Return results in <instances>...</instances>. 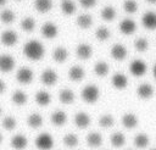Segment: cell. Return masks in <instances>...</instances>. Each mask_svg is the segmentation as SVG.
Wrapping results in <instances>:
<instances>
[{
    "label": "cell",
    "mask_w": 156,
    "mask_h": 150,
    "mask_svg": "<svg viewBox=\"0 0 156 150\" xmlns=\"http://www.w3.org/2000/svg\"><path fill=\"white\" fill-rule=\"evenodd\" d=\"M28 144L27 138L23 134H16L11 139V146L16 150H23Z\"/></svg>",
    "instance_id": "obj_19"
},
{
    "label": "cell",
    "mask_w": 156,
    "mask_h": 150,
    "mask_svg": "<svg viewBox=\"0 0 156 150\" xmlns=\"http://www.w3.org/2000/svg\"><path fill=\"white\" fill-rule=\"evenodd\" d=\"M127 54H128L127 48L123 44L117 43V44L112 45V48H111V56L117 61H123L127 57Z\"/></svg>",
    "instance_id": "obj_11"
},
{
    "label": "cell",
    "mask_w": 156,
    "mask_h": 150,
    "mask_svg": "<svg viewBox=\"0 0 156 150\" xmlns=\"http://www.w3.org/2000/svg\"><path fill=\"white\" fill-rule=\"evenodd\" d=\"M68 77L73 82H80L84 78V70L80 66H72L68 72Z\"/></svg>",
    "instance_id": "obj_21"
},
{
    "label": "cell",
    "mask_w": 156,
    "mask_h": 150,
    "mask_svg": "<svg viewBox=\"0 0 156 150\" xmlns=\"http://www.w3.org/2000/svg\"><path fill=\"white\" fill-rule=\"evenodd\" d=\"M118 28H119L121 33H123L126 35H130L136 30V23L130 18H124L119 22Z\"/></svg>",
    "instance_id": "obj_7"
},
{
    "label": "cell",
    "mask_w": 156,
    "mask_h": 150,
    "mask_svg": "<svg viewBox=\"0 0 156 150\" xmlns=\"http://www.w3.org/2000/svg\"><path fill=\"white\" fill-rule=\"evenodd\" d=\"M149 143H150V139H149L147 134H145V133H139L134 138V145L138 149H145L149 145Z\"/></svg>",
    "instance_id": "obj_28"
},
{
    "label": "cell",
    "mask_w": 156,
    "mask_h": 150,
    "mask_svg": "<svg viewBox=\"0 0 156 150\" xmlns=\"http://www.w3.org/2000/svg\"><path fill=\"white\" fill-rule=\"evenodd\" d=\"M0 40L4 45L6 46H13L17 40H18V37H17V33L12 29H7L5 32L1 33V37H0Z\"/></svg>",
    "instance_id": "obj_8"
},
{
    "label": "cell",
    "mask_w": 156,
    "mask_h": 150,
    "mask_svg": "<svg viewBox=\"0 0 156 150\" xmlns=\"http://www.w3.org/2000/svg\"><path fill=\"white\" fill-rule=\"evenodd\" d=\"M113 123H115V118L110 113H105V115L100 116V118H99V124L102 128H110L113 126Z\"/></svg>",
    "instance_id": "obj_34"
},
{
    "label": "cell",
    "mask_w": 156,
    "mask_h": 150,
    "mask_svg": "<svg viewBox=\"0 0 156 150\" xmlns=\"http://www.w3.org/2000/svg\"><path fill=\"white\" fill-rule=\"evenodd\" d=\"M5 2H6V0H0V6H2Z\"/></svg>",
    "instance_id": "obj_46"
},
{
    "label": "cell",
    "mask_w": 156,
    "mask_h": 150,
    "mask_svg": "<svg viewBox=\"0 0 156 150\" xmlns=\"http://www.w3.org/2000/svg\"><path fill=\"white\" fill-rule=\"evenodd\" d=\"M58 99L62 104H72L74 101V93L71 89H62L58 93Z\"/></svg>",
    "instance_id": "obj_27"
},
{
    "label": "cell",
    "mask_w": 156,
    "mask_h": 150,
    "mask_svg": "<svg viewBox=\"0 0 156 150\" xmlns=\"http://www.w3.org/2000/svg\"><path fill=\"white\" fill-rule=\"evenodd\" d=\"M123 9L127 13H135L138 11V2L135 0H126L123 2Z\"/></svg>",
    "instance_id": "obj_40"
},
{
    "label": "cell",
    "mask_w": 156,
    "mask_h": 150,
    "mask_svg": "<svg viewBox=\"0 0 156 150\" xmlns=\"http://www.w3.org/2000/svg\"><path fill=\"white\" fill-rule=\"evenodd\" d=\"M108 71H110V66L105 61H99L94 65V72L100 77H105L108 73Z\"/></svg>",
    "instance_id": "obj_30"
},
{
    "label": "cell",
    "mask_w": 156,
    "mask_h": 150,
    "mask_svg": "<svg viewBox=\"0 0 156 150\" xmlns=\"http://www.w3.org/2000/svg\"><path fill=\"white\" fill-rule=\"evenodd\" d=\"M23 54L29 60L37 61V60H40L44 56L45 49H44V45L40 41H38V40H28L23 45Z\"/></svg>",
    "instance_id": "obj_1"
},
{
    "label": "cell",
    "mask_w": 156,
    "mask_h": 150,
    "mask_svg": "<svg viewBox=\"0 0 156 150\" xmlns=\"http://www.w3.org/2000/svg\"><path fill=\"white\" fill-rule=\"evenodd\" d=\"M90 122H91V118L87 112L80 111V112L76 113V116H74V124L80 129L87 128L90 124Z\"/></svg>",
    "instance_id": "obj_16"
},
{
    "label": "cell",
    "mask_w": 156,
    "mask_h": 150,
    "mask_svg": "<svg viewBox=\"0 0 156 150\" xmlns=\"http://www.w3.org/2000/svg\"><path fill=\"white\" fill-rule=\"evenodd\" d=\"M15 68V59L9 54L0 55V71L7 73Z\"/></svg>",
    "instance_id": "obj_5"
},
{
    "label": "cell",
    "mask_w": 156,
    "mask_h": 150,
    "mask_svg": "<svg viewBox=\"0 0 156 150\" xmlns=\"http://www.w3.org/2000/svg\"><path fill=\"white\" fill-rule=\"evenodd\" d=\"M147 2H150V4H156V0H146Z\"/></svg>",
    "instance_id": "obj_45"
},
{
    "label": "cell",
    "mask_w": 156,
    "mask_h": 150,
    "mask_svg": "<svg viewBox=\"0 0 156 150\" xmlns=\"http://www.w3.org/2000/svg\"><path fill=\"white\" fill-rule=\"evenodd\" d=\"M1 112H2V109H1V106H0V115H1Z\"/></svg>",
    "instance_id": "obj_48"
},
{
    "label": "cell",
    "mask_w": 156,
    "mask_h": 150,
    "mask_svg": "<svg viewBox=\"0 0 156 150\" xmlns=\"http://www.w3.org/2000/svg\"><path fill=\"white\" fill-rule=\"evenodd\" d=\"M111 83L112 85L118 89V90H122V89H126V87L128 85V78L126 77V74L123 73H115L111 78Z\"/></svg>",
    "instance_id": "obj_15"
},
{
    "label": "cell",
    "mask_w": 156,
    "mask_h": 150,
    "mask_svg": "<svg viewBox=\"0 0 156 150\" xmlns=\"http://www.w3.org/2000/svg\"><path fill=\"white\" fill-rule=\"evenodd\" d=\"M12 101H13V104H16V105H18V106H22V105H24L26 102H27V94L23 91V90H15L13 93H12Z\"/></svg>",
    "instance_id": "obj_31"
},
{
    "label": "cell",
    "mask_w": 156,
    "mask_h": 150,
    "mask_svg": "<svg viewBox=\"0 0 156 150\" xmlns=\"http://www.w3.org/2000/svg\"><path fill=\"white\" fill-rule=\"evenodd\" d=\"M66 121H67V115H66L65 111L56 110V111H54L51 113V122H52V124L60 127V126H63L66 123Z\"/></svg>",
    "instance_id": "obj_20"
},
{
    "label": "cell",
    "mask_w": 156,
    "mask_h": 150,
    "mask_svg": "<svg viewBox=\"0 0 156 150\" xmlns=\"http://www.w3.org/2000/svg\"><path fill=\"white\" fill-rule=\"evenodd\" d=\"M34 7L40 13H46L52 7V0H34Z\"/></svg>",
    "instance_id": "obj_24"
},
{
    "label": "cell",
    "mask_w": 156,
    "mask_h": 150,
    "mask_svg": "<svg viewBox=\"0 0 156 150\" xmlns=\"http://www.w3.org/2000/svg\"><path fill=\"white\" fill-rule=\"evenodd\" d=\"M151 150H156V148H155V149H151Z\"/></svg>",
    "instance_id": "obj_49"
},
{
    "label": "cell",
    "mask_w": 156,
    "mask_h": 150,
    "mask_svg": "<svg viewBox=\"0 0 156 150\" xmlns=\"http://www.w3.org/2000/svg\"><path fill=\"white\" fill-rule=\"evenodd\" d=\"M0 20L4 23H12L15 21V12L12 10L6 9L0 13Z\"/></svg>",
    "instance_id": "obj_38"
},
{
    "label": "cell",
    "mask_w": 156,
    "mask_h": 150,
    "mask_svg": "<svg viewBox=\"0 0 156 150\" xmlns=\"http://www.w3.org/2000/svg\"><path fill=\"white\" fill-rule=\"evenodd\" d=\"M146 71H147V66L143 60H133L129 63V72L134 77H141L146 73Z\"/></svg>",
    "instance_id": "obj_4"
},
{
    "label": "cell",
    "mask_w": 156,
    "mask_h": 150,
    "mask_svg": "<svg viewBox=\"0 0 156 150\" xmlns=\"http://www.w3.org/2000/svg\"><path fill=\"white\" fill-rule=\"evenodd\" d=\"M34 99H35V102L38 105L46 106V105H49L51 102V94L48 93L46 90H39V91L35 93Z\"/></svg>",
    "instance_id": "obj_18"
},
{
    "label": "cell",
    "mask_w": 156,
    "mask_h": 150,
    "mask_svg": "<svg viewBox=\"0 0 156 150\" xmlns=\"http://www.w3.org/2000/svg\"><path fill=\"white\" fill-rule=\"evenodd\" d=\"M87 144L90 148H99L102 144V137L98 132H91L87 135Z\"/></svg>",
    "instance_id": "obj_22"
},
{
    "label": "cell",
    "mask_w": 156,
    "mask_h": 150,
    "mask_svg": "<svg viewBox=\"0 0 156 150\" xmlns=\"http://www.w3.org/2000/svg\"><path fill=\"white\" fill-rule=\"evenodd\" d=\"M78 143H79V139L74 133H68L63 137V144L68 148H74L78 145Z\"/></svg>",
    "instance_id": "obj_35"
},
{
    "label": "cell",
    "mask_w": 156,
    "mask_h": 150,
    "mask_svg": "<svg viewBox=\"0 0 156 150\" xmlns=\"http://www.w3.org/2000/svg\"><path fill=\"white\" fill-rule=\"evenodd\" d=\"M1 141H2V134L0 133V143H1Z\"/></svg>",
    "instance_id": "obj_47"
},
{
    "label": "cell",
    "mask_w": 156,
    "mask_h": 150,
    "mask_svg": "<svg viewBox=\"0 0 156 150\" xmlns=\"http://www.w3.org/2000/svg\"><path fill=\"white\" fill-rule=\"evenodd\" d=\"M33 77H34L33 71H32L30 68H28V67H22V68H20V70L17 71V73H16V79H17L20 83H22V84H28V83H30V82L33 80Z\"/></svg>",
    "instance_id": "obj_6"
},
{
    "label": "cell",
    "mask_w": 156,
    "mask_h": 150,
    "mask_svg": "<svg viewBox=\"0 0 156 150\" xmlns=\"http://www.w3.org/2000/svg\"><path fill=\"white\" fill-rule=\"evenodd\" d=\"M82 99L88 102V104H94L98 101L99 96H100V90L95 84H88L83 88L82 93H80Z\"/></svg>",
    "instance_id": "obj_2"
},
{
    "label": "cell",
    "mask_w": 156,
    "mask_h": 150,
    "mask_svg": "<svg viewBox=\"0 0 156 150\" xmlns=\"http://www.w3.org/2000/svg\"><path fill=\"white\" fill-rule=\"evenodd\" d=\"M21 28L24 32H33L35 28V21L32 17H24L21 22Z\"/></svg>",
    "instance_id": "obj_36"
},
{
    "label": "cell",
    "mask_w": 156,
    "mask_h": 150,
    "mask_svg": "<svg viewBox=\"0 0 156 150\" xmlns=\"http://www.w3.org/2000/svg\"><path fill=\"white\" fill-rule=\"evenodd\" d=\"M154 77H155V79H156V65L154 66Z\"/></svg>",
    "instance_id": "obj_44"
},
{
    "label": "cell",
    "mask_w": 156,
    "mask_h": 150,
    "mask_svg": "<svg viewBox=\"0 0 156 150\" xmlns=\"http://www.w3.org/2000/svg\"><path fill=\"white\" fill-rule=\"evenodd\" d=\"M111 33H110V29L107 27H99L96 30H95V37L100 40V41H105L110 38Z\"/></svg>",
    "instance_id": "obj_37"
},
{
    "label": "cell",
    "mask_w": 156,
    "mask_h": 150,
    "mask_svg": "<svg viewBox=\"0 0 156 150\" xmlns=\"http://www.w3.org/2000/svg\"><path fill=\"white\" fill-rule=\"evenodd\" d=\"M5 88H6V85H5L4 80H1V79H0V94H1V93H4Z\"/></svg>",
    "instance_id": "obj_43"
},
{
    "label": "cell",
    "mask_w": 156,
    "mask_h": 150,
    "mask_svg": "<svg viewBox=\"0 0 156 150\" xmlns=\"http://www.w3.org/2000/svg\"><path fill=\"white\" fill-rule=\"evenodd\" d=\"M101 17H102V20H105L107 22L113 21L115 17H116V10H115V7H112V6H105L101 10Z\"/></svg>",
    "instance_id": "obj_32"
},
{
    "label": "cell",
    "mask_w": 156,
    "mask_h": 150,
    "mask_svg": "<svg viewBox=\"0 0 156 150\" xmlns=\"http://www.w3.org/2000/svg\"><path fill=\"white\" fill-rule=\"evenodd\" d=\"M27 124L30 127V128H39L41 124H43V116L40 113H37V112H33L30 113L28 117H27Z\"/></svg>",
    "instance_id": "obj_25"
},
{
    "label": "cell",
    "mask_w": 156,
    "mask_h": 150,
    "mask_svg": "<svg viewBox=\"0 0 156 150\" xmlns=\"http://www.w3.org/2000/svg\"><path fill=\"white\" fill-rule=\"evenodd\" d=\"M58 33V28L55 23L52 22H45L43 26H41V34L48 38V39H52L57 35Z\"/></svg>",
    "instance_id": "obj_14"
},
{
    "label": "cell",
    "mask_w": 156,
    "mask_h": 150,
    "mask_svg": "<svg viewBox=\"0 0 156 150\" xmlns=\"http://www.w3.org/2000/svg\"><path fill=\"white\" fill-rule=\"evenodd\" d=\"M34 143L39 150H50L54 146V138L49 133H40L35 138Z\"/></svg>",
    "instance_id": "obj_3"
},
{
    "label": "cell",
    "mask_w": 156,
    "mask_h": 150,
    "mask_svg": "<svg viewBox=\"0 0 156 150\" xmlns=\"http://www.w3.org/2000/svg\"><path fill=\"white\" fill-rule=\"evenodd\" d=\"M134 48L139 52H145L147 50V48H149V41L145 38H138L134 41Z\"/></svg>",
    "instance_id": "obj_39"
},
{
    "label": "cell",
    "mask_w": 156,
    "mask_h": 150,
    "mask_svg": "<svg viewBox=\"0 0 156 150\" xmlns=\"http://www.w3.org/2000/svg\"><path fill=\"white\" fill-rule=\"evenodd\" d=\"M121 121H122L123 127L127 128V129H133V128H135V127L138 126V123H139L138 117H136L134 113H132V112L124 113V115L122 116V120H121Z\"/></svg>",
    "instance_id": "obj_17"
},
{
    "label": "cell",
    "mask_w": 156,
    "mask_h": 150,
    "mask_svg": "<svg viewBox=\"0 0 156 150\" xmlns=\"http://www.w3.org/2000/svg\"><path fill=\"white\" fill-rule=\"evenodd\" d=\"M16 120H15V117H12V116H6L4 120H2V127L6 129V130H12V129H15V127H16Z\"/></svg>",
    "instance_id": "obj_41"
},
{
    "label": "cell",
    "mask_w": 156,
    "mask_h": 150,
    "mask_svg": "<svg viewBox=\"0 0 156 150\" xmlns=\"http://www.w3.org/2000/svg\"><path fill=\"white\" fill-rule=\"evenodd\" d=\"M40 79H41L43 84L50 87V85H54V84L57 82L58 76H57V73H56L54 70L46 68V70L43 71V73H41V76H40Z\"/></svg>",
    "instance_id": "obj_9"
},
{
    "label": "cell",
    "mask_w": 156,
    "mask_h": 150,
    "mask_svg": "<svg viewBox=\"0 0 156 150\" xmlns=\"http://www.w3.org/2000/svg\"><path fill=\"white\" fill-rule=\"evenodd\" d=\"M136 95L143 100H147L154 95V87L149 83H143L136 88Z\"/></svg>",
    "instance_id": "obj_13"
},
{
    "label": "cell",
    "mask_w": 156,
    "mask_h": 150,
    "mask_svg": "<svg viewBox=\"0 0 156 150\" xmlns=\"http://www.w3.org/2000/svg\"><path fill=\"white\" fill-rule=\"evenodd\" d=\"M76 54L80 60H88L93 55V48L87 43H80L76 48Z\"/></svg>",
    "instance_id": "obj_12"
},
{
    "label": "cell",
    "mask_w": 156,
    "mask_h": 150,
    "mask_svg": "<svg viewBox=\"0 0 156 150\" xmlns=\"http://www.w3.org/2000/svg\"><path fill=\"white\" fill-rule=\"evenodd\" d=\"M79 4H80L83 7H85V9H90V7L95 6L96 0H79Z\"/></svg>",
    "instance_id": "obj_42"
},
{
    "label": "cell",
    "mask_w": 156,
    "mask_h": 150,
    "mask_svg": "<svg viewBox=\"0 0 156 150\" xmlns=\"http://www.w3.org/2000/svg\"><path fill=\"white\" fill-rule=\"evenodd\" d=\"M110 141H111V145H112V146H115V148H121V146H123L124 143H126V137H124V134L121 133V132H115V133L111 135Z\"/></svg>",
    "instance_id": "obj_29"
},
{
    "label": "cell",
    "mask_w": 156,
    "mask_h": 150,
    "mask_svg": "<svg viewBox=\"0 0 156 150\" xmlns=\"http://www.w3.org/2000/svg\"><path fill=\"white\" fill-rule=\"evenodd\" d=\"M67 57H68V51H67L66 48H63V46H57V48H55V50H54V52H52V59H54L56 62L62 63V62H65V61L67 60Z\"/></svg>",
    "instance_id": "obj_23"
},
{
    "label": "cell",
    "mask_w": 156,
    "mask_h": 150,
    "mask_svg": "<svg viewBox=\"0 0 156 150\" xmlns=\"http://www.w3.org/2000/svg\"><path fill=\"white\" fill-rule=\"evenodd\" d=\"M141 23L149 30L156 29V12H154V11L145 12L141 17Z\"/></svg>",
    "instance_id": "obj_10"
},
{
    "label": "cell",
    "mask_w": 156,
    "mask_h": 150,
    "mask_svg": "<svg viewBox=\"0 0 156 150\" xmlns=\"http://www.w3.org/2000/svg\"><path fill=\"white\" fill-rule=\"evenodd\" d=\"M77 24L83 29L90 28L93 24V17L89 13H80L77 17Z\"/></svg>",
    "instance_id": "obj_26"
},
{
    "label": "cell",
    "mask_w": 156,
    "mask_h": 150,
    "mask_svg": "<svg viewBox=\"0 0 156 150\" xmlns=\"http://www.w3.org/2000/svg\"><path fill=\"white\" fill-rule=\"evenodd\" d=\"M61 11L65 15H73L76 12V4L72 0H63L61 2Z\"/></svg>",
    "instance_id": "obj_33"
}]
</instances>
